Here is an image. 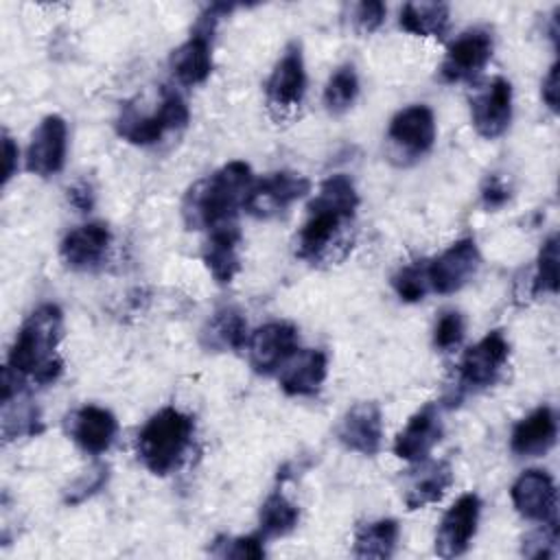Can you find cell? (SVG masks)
Returning a JSON list of instances; mask_svg holds the SVG:
<instances>
[{
  "label": "cell",
  "instance_id": "1",
  "mask_svg": "<svg viewBox=\"0 0 560 560\" xmlns=\"http://www.w3.org/2000/svg\"><path fill=\"white\" fill-rule=\"evenodd\" d=\"M357 208L354 182L343 173L326 177L306 206V221L295 236V256L313 267L341 262L354 243Z\"/></svg>",
  "mask_w": 560,
  "mask_h": 560
},
{
  "label": "cell",
  "instance_id": "2",
  "mask_svg": "<svg viewBox=\"0 0 560 560\" xmlns=\"http://www.w3.org/2000/svg\"><path fill=\"white\" fill-rule=\"evenodd\" d=\"M63 337V313L57 304L37 306L20 326L2 370V398L28 385H52L63 372L57 346Z\"/></svg>",
  "mask_w": 560,
  "mask_h": 560
},
{
  "label": "cell",
  "instance_id": "3",
  "mask_svg": "<svg viewBox=\"0 0 560 560\" xmlns=\"http://www.w3.org/2000/svg\"><path fill=\"white\" fill-rule=\"evenodd\" d=\"M252 168L243 160H232L195 182L182 201V217L188 230H212L236 221L238 208L252 188Z\"/></svg>",
  "mask_w": 560,
  "mask_h": 560
},
{
  "label": "cell",
  "instance_id": "4",
  "mask_svg": "<svg viewBox=\"0 0 560 560\" xmlns=\"http://www.w3.org/2000/svg\"><path fill=\"white\" fill-rule=\"evenodd\" d=\"M192 438L195 420L175 407H164L140 429L136 440L138 457L149 472L158 477L171 475L186 459Z\"/></svg>",
  "mask_w": 560,
  "mask_h": 560
},
{
  "label": "cell",
  "instance_id": "5",
  "mask_svg": "<svg viewBox=\"0 0 560 560\" xmlns=\"http://www.w3.org/2000/svg\"><path fill=\"white\" fill-rule=\"evenodd\" d=\"M190 120V112L179 92L164 88L155 112H140L133 103H125L116 118V133L138 147L155 144L166 131L184 129Z\"/></svg>",
  "mask_w": 560,
  "mask_h": 560
},
{
  "label": "cell",
  "instance_id": "6",
  "mask_svg": "<svg viewBox=\"0 0 560 560\" xmlns=\"http://www.w3.org/2000/svg\"><path fill=\"white\" fill-rule=\"evenodd\" d=\"M435 142V116L431 107L416 103L400 109L387 127V155L396 166L422 160Z\"/></svg>",
  "mask_w": 560,
  "mask_h": 560
},
{
  "label": "cell",
  "instance_id": "7",
  "mask_svg": "<svg viewBox=\"0 0 560 560\" xmlns=\"http://www.w3.org/2000/svg\"><path fill=\"white\" fill-rule=\"evenodd\" d=\"M510 357V343L501 330H490L468 348L457 365L459 394L490 387L503 372Z\"/></svg>",
  "mask_w": 560,
  "mask_h": 560
},
{
  "label": "cell",
  "instance_id": "8",
  "mask_svg": "<svg viewBox=\"0 0 560 560\" xmlns=\"http://www.w3.org/2000/svg\"><path fill=\"white\" fill-rule=\"evenodd\" d=\"M311 190L308 177L293 171H276L252 184L243 210L256 219H271Z\"/></svg>",
  "mask_w": 560,
  "mask_h": 560
},
{
  "label": "cell",
  "instance_id": "9",
  "mask_svg": "<svg viewBox=\"0 0 560 560\" xmlns=\"http://www.w3.org/2000/svg\"><path fill=\"white\" fill-rule=\"evenodd\" d=\"M494 39L488 28L475 26L459 33L446 48L440 66V74L448 83L472 81L492 59Z\"/></svg>",
  "mask_w": 560,
  "mask_h": 560
},
{
  "label": "cell",
  "instance_id": "10",
  "mask_svg": "<svg viewBox=\"0 0 560 560\" xmlns=\"http://www.w3.org/2000/svg\"><path fill=\"white\" fill-rule=\"evenodd\" d=\"M481 256L475 238H459L448 245L438 258L427 260L429 287L438 293H455L466 287L479 271Z\"/></svg>",
  "mask_w": 560,
  "mask_h": 560
},
{
  "label": "cell",
  "instance_id": "11",
  "mask_svg": "<svg viewBox=\"0 0 560 560\" xmlns=\"http://www.w3.org/2000/svg\"><path fill=\"white\" fill-rule=\"evenodd\" d=\"M481 501L475 492L462 494L442 516L435 532V553L440 558H457L466 553L477 534Z\"/></svg>",
  "mask_w": 560,
  "mask_h": 560
},
{
  "label": "cell",
  "instance_id": "12",
  "mask_svg": "<svg viewBox=\"0 0 560 560\" xmlns=\"http://www.w3.org/2000/svg\"><path fill=\"white\" fill-rule=\"evenodd\" d=\"M249 365L258 374H271L298 352V328L289 322H269L247 337Z\"/></svg>",
  "mask_w": 560,
  "mask_h": 560
},
{
  "label": "cell",
  "instance_id": "13",
  "mask_svg": "<svg viewBox=\"0 0 560 560\" xmlns=\"http://www.w3.org/2000/svg\"><path fill=\"white\" fill-rule=\"evenodd\" d=\"M306 92V68L300 44H289L282 52V57L276 61L267 83L265 94L267 103L273 112L287 114L300 107Z\"/></svg>",
  "mask_w": 560,
  "mask_h": 560
},
{
  "label": "cell",
  "instance_id": "14",
  "mask_svg": "<svg viewBox=\"0 0 560 560\" xmlns=\"http://www.w3.org/2000/svg\"><path fill=\"white\" fill-rule=\"evenodd\" d=\"M470 118L475 131L494 140L503 136L512 120V85L503 77H494L470 98Z\"/></svg>",
  "mask_w": 560,
  "mask_h": 560
},
{
  "label": "cell",
  "instance_id": "15",
  "mask_svg": "<svg viewBox=\"0 0 560 560\" xmlns=\"http://www.w3.org/2000/svg\"><path fill=\"white\" fill-rule=\"evenodd\" d=\"M68 127L59 114L42 118L26 149V168L39 177L57 175L66 164Z\"/></svg>",
  "mask_w": 560,
  "mask_h": 560
},
{
  "label": "cell",
  "instance_id": "16",
  "mask_svg": "<svg viewBox=\"0 0 560 560\" xmlns=\"http://www.w3.org/2000/svg\"><path fill=\"white\" fill-rule=\"evenodd\" d=\"M337 440L359 455H376L383 446V411L374 400L352 405L337 427Z\"/></svg>",
  "mask_w": 560,
  "mask_h": 560
},
{
  "label": "cell",
  "instance_id": "17",
  "mask_svg": "<svg viewBox=\"0 0 560 560\" xmlns=\"http://www.w3.org/2000/svg\"><path fill=\"white\" fill-rule=\"evenodd\" d=\"M109 247L112 230L101 221H92L70 230L59 245V254L70 269L92 271L107 260Z\"/></svg>",
  "mask_w": 560,
  "mask_h": 560
},
{
  "label": "cell",
  "instance_id": "18",
  "mask_svg": "<svg viewBox=\"0 0 560 560\" xmlns=\"http://www.w3.org/2000/svg\"><path fill=\"white\" fill-rule=\"evenodd\" d=\"M66 431L81 451L90 455H101L114 444L118 433V420L105 407L83 405L66 416Z\"/></svg>",
  "mask_w": 560,
  "mask_h": 560
},
{
  "label": "cell",
  "instance_id": "19",
  "mask_svg": "<svg viewBox=\"0 0 560 560\" xmlns=\"http://www.w3.org/2000/svg\"><path fill=\"white\" fill-rule=\"evenodd\" d=\"M442 433L444 424L440 407L435 402H427L407 420L405 429L396 435L394 453L405 462L420 464L431 455L433 446L442 440Z\"/></svg>",
  "mask_w": 560,
  "mask_h": 560
},
{
  "label": "cell",
  "instance_id": "20",
  "mask_svg": "<svg viewBox=\"0 0 560 560\" xmlns=\"http://www.w3.org/2000/svg\"><path fill=\"white\" fill-rule=\"evenodd\" d=\"M514 510L529 521L549 523L556 521V483L549 472L529 468L510 488Z\"/></svg>",
  "mask_w": 560,
  "mask_h": 560
},
{
  "label": "cell",
  "instance_id": "21",
  "mask_svg": "<svg viewBox=\"0 0 560 560\" xmlns=\"http://www.w3.org/2000/svg\"><path fill=\"white\" fill-rule=\"evenodd\" d=\"M241 238L243 236L236 221L210 230L201 249V258L210 276L217 280V284H230L234 276L241 271Z\"/></svg>",
  "mask_w": 560,
  "mask_h": 560
},
{
  "label": "cell",
  "instance_id": "22",
  "mask_svg": "<svg viewBox=\"0 0 560 560\" xmlns=\"http://www.w3.org/2000/svg\"><path fill=\"white\" fill-rule=\"evenodd\" d=\"M558 438V420L551 407L540 405L516 422L510 438V448L518 457H540L553 448Z\"/></svg>",
  "mask_w": 560,
  "mask_h": 560
},
{
  "label": "cell",
  "instance_id": "23",
  "mask_svg": "<svg viewBox=\"0 0 560 560\" xmlns=\"http://www.w3.org/2000/svg\"><path fill=\"white\" fill-rule=\"evenodd\" d=\"M328 374V357L324 350L295 352L280 374V389L289 396H313L319 392Z\"/></svg>",
  "mask_w": 560,
  "mask_h": 560
},
{
  "label": "cell",
  "instance_id": "24",
  "mask_svg": "<svg viewBox=\"0 0 560 560\" xmlns=\"http://www.w3.org/2000/svg\"><path fill=\"white\" fill-rule=\"evenodd\" d=\"M247 322L236 306L217 308L201 326L199 341L208 352L241 350L247 343Z\"/></svg>",
  "mask_w": 560,
  "mask_h": 560
},
{
  "label": "cell",
  "instance_id": "25",
  "mask_svg": "<svg viewBox=\"0 0 560 560\" xmlns=\"http://www.w3.org/2000/svg\"><path fill=\"white\" fill-rule=\"evenodd\" d=\"M451 486H453V468L448 462L440 459V462L422 464L407 481L405 505L407 510H422L427 505H433L446 494Z\"/></svg>",
  "mask_w": 560,
  "mask_h": 560
},
{
  "label": "cell",
  "instance_id": "26",
  "mask_svg": "<svg viewBox=\"0 0 560 560\" xmlns=\"http://www.w3.org/2000/svg\"><path fill=\"white\" fill-rule=\"evenodd\" d=\"M448 22H451L448 4L429 2V0L407 2L402 4L398 15L400 28L418 37H442L448 31Z\"/></svg>",
  "mask_w": 560,
  "mask_h": 560
},
{
  "label": "cell",
  "instance_id": "27",
  "mask_svg": "<svg viewBox=\"0 0 560 560\" xmlns=\"http://www.w3.org/2000/svg\"><path fill=\"white\" fill-rule=\"evenodd\" d=\"M398 536H400V527L394 518H378V521L363 523L354 534L352 553L357 558L387 560L396 551Z\"/></svg>",
  "mask_w": 560,
  "mask_h": 560
},
{
  "label": "cell",
  "instance_id": "28",
  "mask_svg": "<svg viewBox=\"0 0 560 560\" xmlns=\"http://www.w3.org/2000/svg\"><path fill=\"white\" fill-rule=\"evenodd\" d=\"M26 392H18L9 398H2V438L4 442L18 438H33L42 431V413L33 405Z\"/></svg>",
  "mask_w": 560,
  "mask_h": 560
},
{
  "label": "cell",
  "instance_id": "29",
  "mask_svg": "<svg viewBox=\"0 0 560 560\" xmlns=\"http://www.w3.org/2000/svg\"><path fill=\"white\" fill-rule=\"evenodd\" d=\"M300 521V510L298 505L284 497L280 490L271 492L258 512V525H260V536L262 538H280L291 534L298 527Z\"/></svg>",
  "mask_w": 560,
  "mask_h": 560
},
{
  "label": "cell",
  "instance_id": "30",
  "mask_svg": "<svg viewBox=\"0 0 560 560\" xmlns=\"http://www.w3.org/2000/svg\"><path fill=\"white\" fill-rule=\"evenodd\" d=\"M359 96V77L352 63L339 66L326 81L324 105L330 114H343Z\"/></svg>",
  "mask_w": 560,
  "mask_h": 560
},
{
  "label": "cell",
  "instance_id": "31",
  "mask_svg": "<svg viewBox=\"0 0 560 560\" xmlns=\"http://www.w3.org/2000/svg\"><path fill=\"white\" fill-rule=\"evenodd\" d=\"M392 287L402 302H420L431 291L427 260H416L400 267L392 276Z\"/></svg>",
  "mask_w": 560,
  "mask_h": 560
},
{
  "label": "cell",
  "instance_id": "32",
  "mask_svg": "<svg viewBox=\"0 0 560 560\" xmlns=\"http://www.w3.org/2000/svg\"><path fill=\"white\" fill-rule=\"evenodd\" d=\"M534 291L536 293H556L558 291V236L551 234L536 258L534 273Z\"/></svg>",
  "mask_w": 560,
  "mask_h": 560
},
{
  "label": "cell",
  "instance_id": "33",
  "mask_svg": "<svg viewBox=\"0 0 560 560\" xmlns=\"http://www.w3.org/2000/svg\"><path fill=\"white\" fill-rule=\"evenodd\" d=\"M262 536H236V538H228V536H219L212 547L210 553L217 558H236V560H258L265 556V547H262Z\"/></svg>",
  "mask_w": 560,
  "mask_h": 560
},
{
  "label": "cell",
  "instance_id": "34",
  "mask_svg": "<svg viewBox=\"0 0 560 560\" xmlns=\"http://www.w3.org/2000/svg\"><path fill=\"white\" fill-rule=\"evenodd\" d=\"M466 335V319L459 311L451 308L444 311L433 328V346L442 352H451L455 348H459V343L464 341Z\"/></svg>",
  "mask_w": 560,
  "mask_h": 560
},
{
  "label": "cell",
  "instance_id": "35",
  "mask_svg": "<svg viewBox=\"0 0 560 560\" xmlns=\"http://www.w3.org/2000/svg\"><path fill=\"white\" fill-rule=\"evenodd\" d=\"M107 477H109V468H107L105 464H94L90 470H85L83 475H79V477L66 488L63 501H66L68 505L83 503L88 497L96 494V492L107 483Z\"/></svg>",
  "mask_w": 560,
  "mask_h": 560
},
{
  "label": "cell",
  "instance_id": "36",
  "mask_svg": "<svg viewBox=\"0 0 560 560\" xmlns=\"http://www.w3.org/2000/svg\"><path fill=\"white\" fill-rule=\"evenodd\" d=\"M523 556L527 558H556L558 556V525L556 521L540 523L538 529L523 538Z\"/></svg>",
  "mask_w": 560,
  "mask_h": 560
},
{
  "label": "cell",
  "instance_id": "37",
  "mask_svg": "<svg viewBox=\"0 0 560 560\" xmlns=\"http://www.w3.org/2000/svg\"><path fill=\"white\" fill-rule=\"evenodd\" d=\"M387 15V7L378 0H368V2H359L352 11V20L357 31L361 33H374L376 28H381V24L385 22Z\"/></svg>",
  "mask_w": 560,
  "mask_h": 560
},
{
  "label": "cell",
  "instance_id": "38",
  "mask_svg": "<svg viewBox=\"0 0 560 560\" xmlns=\"http://www.w3.org/2000/svg\"><path fill=\"white\" fill-rule=\"evenodd\" d=\"M510 199V186L505 184V179L501 175H488L483 186H481V203L488 210H497L501 208L505 201Z\"/></svg>",
  "mask_w": 560,
  "mask_h": 560
},
{
  "label": "cell",
  "instance_id": "39",
  "mask_svg": "<svg viewBox=\"0 0 560 560\" xmlns=\"http://www.w3.org/2000/svg\"><path fill=\"white\" fill-rule=\"evenodd\" d=\"M94 188L88 179H77L72 186H68V201L79 210V212H90L94 208Z\"/></svg>",
  "mask_w": 560,
  "mask_h": 560
},
{
  "label": "cell",
  "instance_id": "40",
  "mask_svg": "<svg viewBox=\"0 0 560 560\" xmlns=\"http://www.w3.org/2000/svg\"><path fill=\"white\" fill-rule=\"evenodd\" d=\"M540 94H542V101L547 103V107L551 112H558V61L551 63L547 77L542 79Z\"/></svg>",
  "mask_w": 560,
  "mask_h": 560
},
{
  "label": "cell",
  "instance_id": "41",
  "mask_svg": "<svg viewBox=\"0 0 560 560\" xmlns=\"http://www.w3.org/2000/svg\"><path fill=\"white\" fill-rule=\"evenodd\" d=\"M2 151H4V177H2V182L7 184L13 177L15 168H18V153H20L18 144L13 142V138L9 133L2 136Z\"/></svg>",
  "mask_w": 560,
  "mask_h": 560
}]
</instances>
